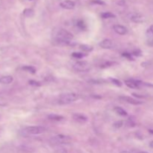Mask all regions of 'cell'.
<instances>
[{
    "label": "cell",
    "instance_id": "9",
    "mask_svg": "<svg viewBox=\"0 0 153 153\" xmlns=\"http://www.w3.org/2000/svg\"><path fill=\"white\" fill-rule=\"evenodd\" d=\"M60 6L62 8L67 9V10H72V9H73L75 7L76 4H75L74 1H71V0H65V1L61 2Z\"/></svg>",
    "mask_w": 153,
    "mask_h": 153
},
{
    "label": "cell",
    "instance_id": "22",
    "mask_svg": "<svg viewBox=\"0 0 153 153\" xmlns=\"http://www.w3.org/2000/svg\"><path fill=\"white\" fill-rule=\"evenodd\" d=\"M109 80L111 82L112 84H114V85H115L116 86H118V87H121L122 86V83H121L120 81H119L118 79H110Z\"/></svg>",
    "mask_w": 153,
    "mask_h": 153
},
{
    "label": "cell",
    "instance_id": "26",
    "mask_svg": "<svg viewBox=\"0 0 153 153\" xmlns=\"http://www.w3.org/2000/svg\"><path fill=\"white\" fill-rule=\"evenodd\" d=\"M123 56L126 57V58H128V60H134L133 59L132 56H131V54L128 53V52H124V53L123 54Z\"/></svg>",
    "mask_w": 153,
    "mask_h": 153
},
{
    "label": "cell",
    "instance_id": "17",
    "mask_svg": "<svg viewBox=\"0 0 153 153\" xmlns=\"http://www.w3.org/2000/svg\"><path fill=\"white\" fill-rule=\"evenodd\" d=\"M101 16L103 19H108V18L116 17V16H115L114 13H111V12H105V13H102L101 14Z\"/></svg>",
    "mask_w": 153,
    "mask_h": 153
},
{
    "label": "cell",
    "instance_id": "13",
    "mask_svg": "<svg viewBox=\"0 0 153 153\" xmlns=\"http://www.w3.org/2000/svg\"><path fill=\"white\" fill-rule=\"evenodd\" d=\"M13 81V78L11 76H4L0 78V84L2 85H9L12 83Z\"/></svg>",
    "mask_w": 153,
    "mask_h": 153
},
{
    "label": "cell",
    "instance_id": "20",
    "mask_svg": "<svg viewBox=\"0 0 153 153\" xmlns=\"http://www.w3.org/2000/svg\"><path fill=\"white\" fill-rule=\"evenodd\" d=\"M77 27L79 28H80L81 30H85L86 28V25H85V22L83 20H79L76 24Z\"/></svg>",
    "mask_w": 153,
    "mask_h": 153
},
{
    "label": "cell",
    "instance_id": "6",
    "mask_svg": "<svg viewBox=\"0 0 153 153\" xmlns=\"http://www.w3.org/2000/svg\"><path fill=\"white\" fill-rule=\"evenodd\" d=\"M128 18L131 19L132 22L136 23H140L145 21V17L142 14L138 13H131L128 14Z\"/></svg>",
    "mask_w": 153,
    "mask_h": 153
},
{
    "label": "cell",
    "instance_id": "10",
    "mask_svg": "<svg viewBox=\"0 0 153 153\" xmlns=\"http://www.w3.org/2000/svg\"><path fill=\"white\" fill-rule=\"evenodd\" d=\"M120 100H121L122 101L126 102L127 103H129V104L134 105H137L142 104V102L138 101L137 100H134V99L131 98L129 97H126V96H123V97H120Z\"/></svg>",
    "mask_w": 153,
    "mask_h": 153
},
{
    "label": "cell",
    "instance_id": "31",
    "mask_svg": "<svg viewBox=\"0 0 153 153\" xmlns=\"http://www.w3.org/2000/svg\"><path fill=\"white\" fill-rule=\"evenodd\" d=\"M132 95H134V97H140V98H143V97H143V96H139V94H133Z\"/></svg>",
    "mask_w": 153,
    "mask_h": 153
},
{
    "label": "cell",
    "instance_id": "4",
    "mask_svg": "<svg viewBox=\"0 0 153 153\" xmlns=\"http://www.w3.org/2000/svg\"><path fill=\"white\" fill-rule=\"evenodd\" d=\"M46 128L43 126H28L22 130V135L28 136L29 134H40L46 131Z\"/></svg>",
    "mask_w": 153,
    "mask_h": 153
},
{
    "label": "cell",
    "instance_id": "32",
    "mask_svg": "<svg viewBox=\"0 0 153 153\" xmlns=\"http://www.w3.org/2000/svg\"><path fill=\"white\" fill-rule=\"evenodd\" d=\"M149 146H150L151 148H152V149H153V140H152V141L150 142V143H149Z\"/></svg>",
    "mask_w": 153,
    "mask_h": 153
},
{
    "label": "cell",
    "instance_id": "25",
    "mask_svg": "<svg viewBox=\"0 0 153 153\" xmlns=\"http://www.w3.org/2000/svg\"><path fill=\"white\" fill-rule=\"evenodd\" d=\"M28 83H29L30 85H31V86H35V87H39L40 86V82H37V81H34V80H30L29 82H28Z\"/></svg>",
    "mask_w": 153,
    "mask_h": 153
},
{
    "label": "cell",
    "instance_id": "7",
    "mask_svg": "<svg viewBox=\"0 0 153 153\" xmlns=\"http://www.w3.org/2000/svg\"><path fill=\"white\" fill-rule=\"evenodd\" d=\"M125 84L126 86L131 89H137V88H140V85H143V82L136 80H126Z\"/></svg>",
    "mask_w": 153,
    "mask_h": 153
},
{
    "label": "cell",
    "instance_id": "29",
    "mask_svg": "<svg viewBox=\"0 0 153 153\" xmlns=\"http://www.w3.org/2000/svg\"><path fill=\"white\" fill-rule=\"evenodd\" d=\"M127 124H128L129 126H135V123H134V121L132 120V119H131V118H129V119H128Z\"/></svg>",
    "mask_w": 153,
    "mask_h": 153
},
{
    "label": "cell",
    "instance_id": "18",
    "mask_svg": "<svg viewBox=\"0 0 153 153\" xmlns=\"http://www.w3.org/2000/svg\"><path fill=\"white\" fill-rule=\"evenodd\" d=\"M23 14L24 16H27V17H31V16H32L34 15V10L30 8L25 9L23 11Z\"/></svg>",
    "mask_w": 153,
    "mask_h": 153
},
{
    "label": "cell",
    "instance_id": "14",
    "mask_svg": "<svg viewBox=\"0 0 153 153\" xmlns=\"http://www.w3.org/2000/svg\"><path fill=\"white\" fill-rule=\"evenodd\" d=\"M48 118H49L50 120H54V121H61L64 119V117L61 116V115L58 114H49L48 116Z\"/></svg>",
    "mask_w": 153,
    "mask_h": 153
},
{
    "label": "cell",
    "instance_id": "15",
    "mask_svg": "<svg viewBox=\"0 0 153 153\" xmlns=\"http://www.w3.org/2000/svg\"><path fill=\"white\" fill-rule=\"evenodd\" d=\"M114 111L117 114L120 115V116L125 117L127 115V112L123 108H122L120 107H117H117L114 108Z\"/></svg>",
    "mask_w": 153,
    "mask_h": 153
},
{
    "label": "cell",
    "instance_id": "12",
    "mask_svg": "<svg viewBox=\"0 0 153 153\" xmlns=\"http://www.w3.org/2000/svg\"><path fill=\"white\" fill-rule=\"evenodd\" d=\"M73 118L74 119V120H76L78 123H85L88 121V117L82 114H74L73 115Z\"/></svg>",
    "mask_w": 153,
    "mask_h": 153
},
{
    "label": "cell",
    "instance_id": "5",
    "mask_svg": "<svg viewBox=\"0 0 153 153\" xmlns=\"http://www.w3.org/2000/svg\"><path fill=\"white\" fill-rule=\"evenodd\" d=\"M73 69L77 72H88L91 70V64L86 61H77L73 65Z\"/></svg>",
    "mask_w": 153,
    "mask_h": 153
},
{
    "label": "cell",
    "instance_id": "27",
    "mask_svg": "<svg viewBox=\"0 0 153 153\" xmlns=\"http://www.w3.org/2000/svg\"><path fill=\"white\" fill-rule=\"evenodd\" d=\"M147 34L149 37H153V25H151L149 29L147 30Z\"/></svg>",
    "mask_w": 153,
    "mask_h": 153
},
{
    "label": "cell",
    "instance_id": "16",
    "mask_svg": "<svg viewBox=\"0 0 153 153\" xmlns=\"http://www.w3.org/2000/svg\"><path fill=\"white\" fill-rule=\"evenodd\" d=\"M22 70L26 72H28V73H31V74H34L36 73V69L34 67H31V66H25V67H22Z\"/></svg>",
    "mask_w": 153,
    "mask_h": 153
},
{
    "label": "cell",
    "instance_id": "28",
    "mask_svg": "<svg viewBox=\"0 0 153 153\" xmlns=\"http://www.w3.org/2000/svg\"><path fill=\"white\" fill-rule=\"evenodd\" d=\"M122 126H123L122 121H117V122H116V123H114V127H115V128H120Z\"/></svg>",
    "mask_w": 153,
    "mask_h": 153
},
{
    "label": "cell",
    "instance_id": "30",
    "mask_svg": "<svg viewBox=\"0 0 153 153\" xmlns=\"http://www.w3.org/2000/svg\"><path fill=\"white\" fill-rule=\"evenodd\" d=\"M92 2L94 3V4H105V2L103 1H102V0H94V1H92Z\"/></svg>",
    "mask_w": 153,
    "mask_h": 153
},
{
    "label": "cell",
    "instance_id": "3",
    "mask_svg": "<svg viewBox=\"0 0 153 153\" xmlns=\"http://www.w3.org/2000/svg\"><path fill=\"white\" fill-rule=\"evenodd\" d=\"M79 96L77 94L74 93H67V94H61L58 99V102L60 104L67 105L72 102H74L76 100H79Z\"/></svg>",
    "mask_w": 153,
    "mask_h": 153
},
{
    "label": "cell",
    "instance_id": "23",
    "mask_svg": "<svg viewBox=\"0 0 153 153\" xmlns=\"http://www.w3.org/2000/svg\"><path fill=\"white\" fill-rule=\"evenodd\" d=\"M114 64V62H111V61H107V62L104 63V64H101V65H100V67H101V68H106V67H111V66L113 65Z\"/></svg>",
    "mask_w": 153,
    "mask_h": 153
},
{
    "label": "cell",
    "instance_id": "33",
    "mask_svg": "<svg viewBox=\"0 0 153 153\" xmlns=\"http://www.w3.org/2000/svg\"><path fill=\"white\" fill-rule=\"evenodd\" d=\"M149 133H151V134H153V130L152 129H149Z\"/></svg>",
    "mask_w": 153,
    "mask_h": 153
},
{
    "label": "cell",
    "instance_id": "11",
    "mask_svg": "<svg viewBox=\"0 0 153 153\" xmlns=\"http://www.w3.org/2000/svg\"><path fill=\"white\" fill-rule=\"evenodd\" d=\"M114 30L117 34H120V35H125L128 33V29L125 26L121 25H115L114 26Z\"/></svg>",
    "mask_w": 153,
    "mask_h": 153
},
{
    "label": "cell",
    "instance_id": "19",
    "mask_svg": "<svg viewBox=\"0 0 153 153\" xmlns=\"http://www.w3.org/2000/svg\"><path fill=\"white\" fill-rule=\"evenodd\" d=\"M80 49H82V51L84 52H90L93 50V47L91 46H88V45H81L80 46Z\"/></svg>",
    "mask_w": 153,
    "mask_h": 153
},
{
    "label": "cell",
    "instance_id": "8",
    "mask_svg": "<svg viewBox=\"0 0 153 153\" xmlns=\"http://www.w3.org/2000/svg\"><path fill=\"white\" fill-rule=\"evenodd\" d=\"M100 46L102 49H111L112 48L114 47V43L110 39H105V40H103L102 41H101L100 43Z\"/></svg>",
    "mask_w": 153,
    "mask_h": 153
},
{
    "label": "cell",
    "instance_id": "24",
    "mask_svg": "<svg viewBox=\"0 0 153 153\" xmlns=\"http://www.w3.org/2000/svg\"><path fill=\"white\" fill-rule=\"evenodd\" d=\"M120 153H147L146 152H142V151L136 150V149H131V150H126V151H123V152Z\"/></svg>",
    "mask_w": 153,
    "mask_h": 153
},
{
    "label": "cell",
    "instance_id": "34",
    "mask_svg": "<svg viewBox=\"0 0 153 153\" xmlns=\"http://www.w3.org/2000/svg\"><path fill=\"white\" fill-rule=\"evenodd\" d=\"M1 129H0V135H1Z\"/></svg>",
    "mask_w": 153,
    "mask_h": 153
},
{
    "label": "cell",
    "instance_id": "1",
    "mask_svg": "<svg viewBox=\"0 0 153 153\" xmlns=\"http://www.w3.org/2000/svg\"><path fill=\"white\" fill-rule=\"evenodd\" d=\"M73 37H73V35L70 31L61 28L57 33L56 40L59 43L66 45L70 43L71 40L73 39Z\"/></svg>",
    "mask_w": 153,
    "mask_h": 153
},
{
    "label": "cell",
    "instance_id": "21",
    "mask_svg": "<svg viewBox=\"0 0 153 153\" xmlns=\"http://www.w3.org/2000/svg\"><path fill=\"white\" fill-rule=\"evenodd\" d=\"M72 56H73V58H78V59H80V58H82L83 57L86 56V55H85V54L82 53V52H73V55H72Z\"/></svg>",
    "mask_w": 153,
    "mask_h": 153
},
{
    "label": "cell",
    "instance_id": "2",
    "mask_svg": "<svg viewBox=\"0 0 153 153\" xmlns=\"http://www.w3.org/2000/svg\"><path fill=\"white\" fill-rule=\"evenodd\" d=\"M72 139L69 136L64 135V134H57V135L53 136L50 138L49 142L52 145H62V144H68L71 143Z\"/></svg>",
    "mask_w": 153,
    "mask_h": 153
}]
</instances>
